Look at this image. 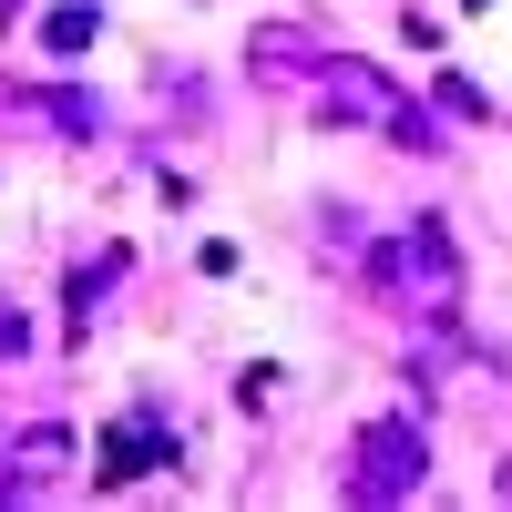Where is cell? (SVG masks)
<instances>
[{
	"label": "cell",
	"instance_id": "cell-1",
	"mask_svg": "<svg viewBox=\"0 0 512 512\" xmlns=\"http://www.w3.org/2000/svg\"><path fill=\"white\" fill-rule=\"evenodd\" d=\"M308 93H318L328 123H359V134H390V144H441L431 113H420L379 62H359V52H318V82H308Z\"/></svg>",
	"mask_w": 512,
	"mask_h": 512
},
{
	"label": "cell",
	"instance_id": "cell-2",
	"mask_svg": "<svg viewBox=\"0 0 512 512\" xmlns=\"http://www.w3.org/2000/svg\"><path fill=\"white\" fill-rule=\"evenodd\" d=\"M369 277H379V297H400V308H410V318H431V328L461 308V256H451V226H441V216H420V226H400V236H379Z\"/></svg>",
	"mask_w": 512,
	"mask_h": 512
},
{
	"label": "cell",
	"instance_id": "cell-3",
	"mask_svg": "<svg viewBox=\"0 0 512 512\" xmlns=\"http://www.w3.org/2000/svg\"><path fill=\"white\" fill-rule=\"evenodd\" d=\"M420 472H431V441H420L410 410H390V420H369V431L349 441V472H338V492H349V502H410Z\"/></svg>",
	"mask_w": 512,
	"mask_h": 512
},
{
	"label": "cell",
	"instance_id": "cell-4",
	"mask_svg": "<svg viewBox=\"0 0 512 512\" xmlns=\"http://www.w3.org/2000/svg\"><path fill=\"white\" fill-rule=\"evenodd\" d=\"M154 461H175V441H164L154 420H123V431L103 441V461H93V492H123L134 472H154Z\"/></svg>",
	"mask_w": 512,
	"mask_h": 512
},
{
	"label": "cell",
	"instance_id": "cell-5",
	"mask_svg": "<svg viewBox=\"0 0 512 512\" xmlns=\"http://www.w3.org/2000/svg\"><path fill=\"white\" fill-rule=\"evenodd\" d=\"M62 461H72V431H21L11 461H0V502H11V492H41Z\"/></svg>",
	"mask_w": 512,
	"mask_h": 512
},
{
	"label": "cell",
	"instance_id": "cell-6",
	"mask_svg": "<svg viewBox=\"0 0 512 512\" xmlns=\"http://www.w3.org/2000/svg\"><path fill=\"white\" fill-rule=\"evenodd\" d=\"M93 31H103V0H52V21H41L52 52H93Z\"/></svg>",
	"mask_w": 512,
	"mask_h": 512
},
{
	"label": "cell",
	"instance_id": "cell-7",
	"mask_svg": "<svg viewBox=\"0 0 512 512\" xmlns=\"http://www.w3.org/2000/svg\"><path fill=\"white\" fill-rule=\"evenodd\" d=\"M41 113H52L62 134H93V123H103V113H93V93H62V82H52V103H41Z\"/></svg>",
	"mask_w": 512,
	"mask_h": 512
},
{
	"label": "cell",
	"instance_id": "cell-8",
	"mask_svg": "<svg viewBox=\"0 0 512 512\" xmlns=\"http://www.w3.org/2000/svg\"><path fill=\"white\" fill-rule=\"evenodd\" d=\"M21 349H31V318H21V308H0V359H21Z\"/></svg>",
	"mask_w": 512,
	"mask_h": 512
},
{
	"label": "cell",
	"instance_id": "cell-9",
	"mask_svg": "<svg viewBox=\"0 0 512 512\" xmlns=\"http://www.w3.org/2000/svg\"><path fill=\"white\" fill-rule=\"evenodd\" d=\"M11 11H21V0H0V21H11Z\"/></svg>",
	"mask_w": 512,
	"mask_h": 512
},
{
	"label": "cell",
	"instance_id": "cell-10",
	"mask_svg": "<svg viewBox=\"0 0 512 512\" xmlns=\"http://www.w3.org/2000/svg\"><path fill=\"white\" fill-rule=\"evenodd\" d=\"M461 11H492V0H461Z\"/></svg>",
	"mask_w": 512,
	"mask_h": 512
}]
</instances>
